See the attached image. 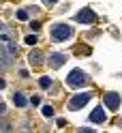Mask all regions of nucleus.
I'll return each instance as SVG.
<instances>
[{
  "label": "nucleus",
  "mask_w": 122,
  "mask_h": 133,
  "mask_svg": "<svg viewBox=\"0 0 122 133\" xmlns=\"http://www.w3.org/2000/svg\"><path fill=\"white\" fill-rule=\"evenodd\" d=\"M86 82H88V75H86V73L81 71V69H73V71H71V75L67 77V84H69L71 88H77V86H84Z\"/></svg>",
  "instance_id": "nucleus-1"
},
{
  "label": "nucleus",
  "mask_w": 122,
  "mask_h": 133,
  "mask_svg": "<svg viewBox=\"0 0 122 133\" xmlns=\"http://www.w3.org/2000/svg\"><path fill=\"white\" fill-rule=\"evenodd\" d=\"M105 101H107V105L111 107V110H116V107L120 105V97L116 92H109V95H105Z\"/></svg>",
  "instance_id": "nucleus-4"
},
{
  "label": "nucleus",
  "mask_w": 122,
  "mask_h": 133,
  "mask_svg": "<svg viewBox=\"0 0 122 133\" xmlns=\"http://www.w3.org/2000/svg\"><path fill=\"white\" fill-rule=\"evenodd\" d=\"M43 114H45V116H52L54 112H52V107H43Z\"/></svg>",
  "instance_id": "nucleus-11"
},
{
  "label": "nucleus",
  "mask_w": 122,
  "mask_h": 133,
  "mask_svg": "<svg viewBox=\"0 0 122 133\" xmlns=\"http://www.w3.org/2000/svg\"><path fill=\"white\" fill-rule=\"evenodd\" d=\"M77 22H94V13L92 11H81L77 15Z\"/></svg>",
  "instance_id": "nucleus-6"
},
{
  "label": "nucleus",
  "mask_w": 122,
  "mask_h": 133,
  "mask_svg": "<svg viewBox=\"0 0 122 133\" xmlns=\"http://www.w3.org/2000/svg\"><path fill=\"white\" fill-rule=\"evenodd\" d=\"M49 84H52V82L47 79V77H45V79H41V86H43V88H49Z\"/></svg>",
  "instance_id": "nucleus-9"
},
{
  "label": "nucleus",
  "mask_w": 122,
  "mask_h": 133,
  "mask_svg": "<svg viewBox=\"0 0 122 133\" xmlns=\"http://www.w3.org/2000/svg\"><path fill=\"white\" fill-rule=\"evenodd\" d=\"M13 101H15V105H19V107L26 105V99H24L21 95H15V97H13Z\"/></svg>",
  "instance_id": "nucleus-8"
},
{
  "label": "nucleus",
  "mask_w": 122,
  "mask_h": 133,
  "mask_svg": "<svg viewBox=\"0 0 122 133\" xmlns=\"http://www.w3.org/2000/svg\"><path fill=\"white\" fill-rule=\"evenodd\" d=\"M26 43H30V45H34V43H37V37H26Z\"/></svg>",
  "instance_id": "nucleus-10"
},
{
  "label": "nucleus",
  "mask_w": 122,
  "mask_h": 133,
  "mask_svg": "<svg viewBox=\"0 0 122 133\" xmlns=\"http://www.w3.org/2000/svg\"><path fill=\"white\" fill-rule=\"evenodd\" d=\"M90 120H92V122H103V120H105V112H103V107H96V110L90 114Z\"/></svg>",
  "instance_id": "nucleus-5"
},
{
  "label": "nucleus",
  "mask_w": 122,
  "mask_h": 133,
  "mask_svg": "<svg viewBox=\"0 0 122 133\" xmlns=\"http://www.w3.org/2000/svg\"><path fill=\"white\" fill-rule=\"evenodd\" d=\"M71 35H73V30L67 26V24H56V26L52 28V39L58 41V43H60V41H64V39H69Z\"/></svg>",
  "instance_id": "nucleus-2"
},
{
  "label": "nucleus",
  "mask_w": 122,
  "mask_h": 133,
  "mask_svg": "<svg viewBox=\"0 0 122 133\" xmlns=\"http://www.w3.org/2000/svg\"><path fill=\"white\" fill-rule=\"evenodd\" d=\"M88 101H90V95H88V92H86V95H77V97L69 103V107H71V110H79V107L86 105Z\"/></svg>",
  "instance_id": "nucleus-3"
},
{
  "label": "nucleus",
  "mask_w": 122,
  "mask_h": 133,
  "mask_svg": "<svg viewBox=\"0 0 122 133\" xmlns=\"http://www.w3.org/2000/svg\"><path fill=\"white\" fill-rule=\"evenodd\" d=\"M45 2H58V0H45Z\"/></svg>",
  "instance_id": "nucleus-12"
},
{
  "label": "nucleus",
  "mask_w": 122,
  "mask_h": 133,
  "mask_svg": "<svg viewBox=\"0 0 122 133\" xmlns=\"http://www.w3.org/2000/svg\"><path fill=\"white\" fill-rule=\"evenodd\" d=\"M62 62H64V56H62V54H54V56L49 58V64L54 66V69H58Z\"/></svg>",
  "instance_id": "nucleus-7"
}]
</instances>
